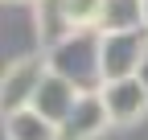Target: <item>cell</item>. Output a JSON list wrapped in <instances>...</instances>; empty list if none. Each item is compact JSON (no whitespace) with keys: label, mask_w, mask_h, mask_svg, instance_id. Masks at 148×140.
<instances>
[{"label":"cell","mask_w":148,"mask_h":140,"mask_svg":"<svg viewBox=\"0 0 148 140\" xmlns=\"http://www.w3.org/2000/svg\"><path fill=\"white\" fill-rule=\"evenodd\" d=\"M49 74L66 78L78 95H99L107 78H103V33L99 29H78L70 33L62 45H53L49 54Z\"/></svg>","instance_id":"6da1fadb"},{"label":"cell","mask_w":148,"mask_h":140,"mask_svg":"<svg viewBox=\"0 0 148 140\" xmlns=\"http://www.w3.org/2000/svg\"><path fill=\"white\" fill-rule=\"evenodd\" d=\"M148 62V29L136 33H103V78H140V70Z\"/></svg>","instance_id":"7a4b0ae2"},{"label":"cell","mask_w":148,"mask_h":140,"mask_svg":"<svg viewBox=\"0 0 148 140\" xmlns=\"http://www.w3.org/2000/svg\"><path fill=\"white\" fill-rule=\"evenodd\" d=\"M45 74H49L45 54H37V58H21V62H8V70H4V86H0L4 115L33 107V99H37V91H41Z\"/></svg>","instance_id":"3957f363"},{"label":"cell","mask_w":148,"mask_h":140,"mask_svg":"<svg viewBox=\"0 0 148 140\" xmlns=\"http://www.w3.org/2000/svg\"><path fill=\"white\" fill-rule=\"evenodd\" d=\"M103 107L111 115V124H136V119L148 115V86L140 78H119L103 86Z\"/></svg>","instance_id":"277c9868"},{"label":"cell","mask_w":148,"mask_h":140,"mask_svg":"<svg viewBox=\"0 0 148 140\" xmlns=\"http://www.w3.org/2000/svg\"><path fill=\"white\" fill-rule=\"evenodd\" d=\"M107 124H111V115L103 107V95H82L78 107L70 111V119L58 128V140H95Z\"/></svg>","instance_id":"5b68a950"},{"label":"cell","mask_w":148,"mask_h":140,"mask_svg":"<svg viewBox=\"0 0 148 140\" xmlns=\"http://www.w3.org/2000/svg\"><path fill=\"white\" fill-rule=\"evenodd\" d=\"M78 91H74V86L66 82V78H58V74H45V82H41V91H37V99H33V111L37 115H45L49 124H66L70 119V111L78 107Z\"/></svg>","instance_id":"8992f818"},{"label":"cell","mask_w":148,"mask_h":140,"mask_svg":"<svg viewBox=\"0 0 148 140\" xmlns=\"http://www.w3.org/2000/svg\"><path fill=\"white\" fill-rule=\"evenodd\" d=\"M37 25H41V49L45 54L53 45H62L70 33H78L66 16V0H37Z\"/></svg>","instance_id":"52a82bcc"},{"label":"cell","mask_w":148,"mask_h":140,"mask_svg":"<svg viewBox=\"0 0 148 140\" xmlns=\"http://www.w3.org/2000/svg\"><path fill=\"white\" fill-rule=\"evenodd\" d=\"M144 25V0H103L99 33H136Z\"/></svg>","instance_id":"ba28073f"},{"label":"cell","mask_w":148,"mask_h":140,"mask_svg":"<svg viewBox=\"0 0 148 140\" xmlns=\"http://www.w3.org/2000/svg\"><path fill=\"white\" fill-rule=\"evenodd\" d=\"M4 136L8 140H58V124H49L45 115L25 107V111L4 115Z\"/></svg>","instance_id":"9c48e42d"},{"label":"cell","mask_w":148,"mask_h":140,"mask_svg":"<svg viewBox=\"0 0 148 140\" xmlns=\"http://www.w3.org/2000/svg\"><path fill=\"white\" fill-rule=\"evenodd\" d=\"M66 16H70L74 29H99L103 0H66Z\"/></svg>","instance_id":"30bf717a"},{"label":"cell","mask_w":148,"mask_h":140,"mask_svg":"<svg viewBox=\"0 0 148 140\" xmlns=\"http://www.w3.org/2000/svg\"><path fill=\"white\" fill-rule=\"evenodd\" d=\"M140 82H144V86H148V62H144V70H140Z\"/></svg>","instance_id":"8fae6325"},{"label":"cell","mask_w":148,"mask_h":140,"mask_svg":"<svg viewBox=\"0 0 148 140\" xmlns=\"http://www.w3.org/2000/svg\"><path fill=\"white\" fill-rule=\"evenodd\" d=\"M144 25H148V0H144Z\"/></svg>","instance_id":"7c38bea8"},{"label":"cell","mask_w":148,"mask_h":140,"mask_svg":"<svg viewBox=\"0 0 148 140\" xmlns=\"http://www.w3.org/2000/svg\"><path fill=\"white\" fill-rule=\"evenodd\" d=\"M25 4H37V0H25Z\"/></svg>","instance_id":"4fadbf2b"}]
</instances>
